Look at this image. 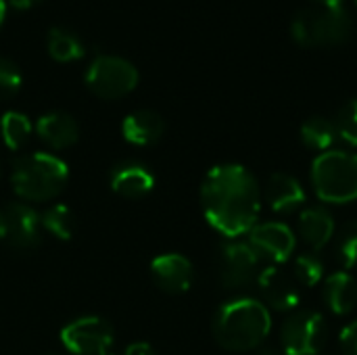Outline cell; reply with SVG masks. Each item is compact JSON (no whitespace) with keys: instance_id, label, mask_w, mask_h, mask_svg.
Here are the masks:
<instances>
[{"instance_id":"cell-1","label":"cell","mask_w":357,"mask_h":355,"mask_svg":"<svg viewBox=\"0 0 357 355\" xmlns=\"http://www.w3.org/2000/svg\"><path fill=\"white\" fill-rule=\"evenodd\" d=\"M201 207L207 222L226 239L251 232L261 211L255 176L238 163L215 165L201 184Z\"/></svg>"},{"instance_id":"cell-2","label":"cell","mask_w":357,"mask_h":355,"mask_svg":"<svg viewBox=\"0 0 357 355\" xmlns=\"http://www.w3.org/2000/svg\"><path fill=\"white\" fill-rule=\"evenodd\" d=\"M272 331V316L257 299L224 303L213 318V337L228 352L257 349Z\"/></svg>"},{"instance_id":"cell-3","label":"cell","mask_w":357,"mask_h":355,"mask_svg":"<svg viewBox=\"0 0 357 355\" xmlns=\"http://www.w3.org/2000/svg\"><path fill=\"white\" fill-rule=\"evenodd\" d=\"M69 180L67 163L50 153L21 155L13 163L10 184L19 199L29 203H44L63 192Z\"/></svg>"},{"instance_id":"cell-4","label":"cell","mask_w":357,"mask_h":355,"mask_svg":"<svg viewBox=\"0 0 357 355\" xmlns=\"http://www.w3.org/2000/svg\"><path fill=\"white\" fill-rule=\"evenodd\" d=\"M291 33L295 42L305 48L339 46L351 38L354 19L343 4L301 8L291 21Z\"/></svg>"},{"instance_id":"cell-5","label":"cell","mask_w":357,"mask_h":355,"mask_svg":"<svg viewBox=\"0 0 357 355\" xmlns=\"http://www.w3.org/2000/svg\"><path fill=\"white\" fill-rule=\"evenodd\" d=\"M312 184L322 203H351L357 199V155L326 151L312 165Z\"/></svg>"},{"instance_id":"cell-6","label":"cell","mask_w":357,"mask_h":355,"mask_svg":"<svg viewBox=\"0 0 357 355\" xmlns=\"http://www.w3.org/2000/svg\"><path fill=\"white\" fill-rule=\"evenodd\" d=\"M86 86L100 98H121L138 86V69L123 56L98 54L86 69Z\"/></svg>"},{"instance_id":"cell-7","label":"cell","mask_w":357,"mask_h":355,"mask_svg":"<svg viewBox=\"0 0 357 355\" xmlns=\"http://www.w3.org/2000/svg\"><path fill=\"white\" fill-rule=\"evenodd\" d=\"M326 320L322 314L301 310L291 314L280 328V343L287 355H318L326 345Z\"/></svg>"},{"instance_id":"cell-8","label":"cell","mask_w":357,"mask_h":355,"mask_svg":"<svg viewBox=\"0 0 357 355\" xmlns=\"http://www.w3.org/2000/svg\"><path fill=\"white\" fill-rule=\"evenodd\" d=\"M113 326L98 316H84L61 331V343L75 355H109L113 347Z\"/></svg>"},{"instance_id":"cell-9","label":"cell","mask_w":357,"mask_h":355,"mask_svg":"<svg viewBox=\"0 0 357 355\" xmlns=\"http://www.w3.org/2000/svg\"><path fill=\"white\" fill-rule=\"evenodd\" d=\"M261 257L249 243H228L220 251V262H218V272H220V282L224 289L236 291L245 289L251 285L253 278H257V268H259Z\"/></svg>"},{"instance_id":"cell-10","label":"cell","mask_w":357,"mask_h":355,"mask_svg":"<svg viewBox=\"0 0 357 355\" xmlns=\"http://www.w3.org/2000/svg\"><path fill=\"white\" fill-rule=\"evenodd\" d=\"M4 224V239L19 251H31L40 245L42 220L27 203H8L0 209Z\"/></svg>"},{"instance_id":"cell-11","label":"cell","mask_w":357,"mask_h":355,"mask_svg":"<svg viewBox=\"0 0 357 355\" xmlns=\"http://www.w3.org/2000/svg\"><path fill=\"white\" fill-rule=\"evenodd\" d=\"M257 285L261 291V297L266 303H270L278 312H289L299 305L301 299V285L293 276V272H287L280 264L268 266L259 276Z\"/></svg>"},{"instance_id":"cell-12","label":"cell","mask_w":357,"mask_h":355,"mask_svg":"<svg viewBox=\"0 0 357 355\" xmlns=\"http://www.w3.org/2000/svg\"><path fill=\"white\" fill-rule=\"evenodd\" d=\"M249 245L257 251L261 259L266 257L272 264H284L293 255L297 241L287 224L266 222V224H257L249 232Z\"/></svg>"},{"instance_id":"cell-13","label":"cell","mask_w":357,"mask_h":355,"mask_svg":"<svg viewBox=\"0 0 357 355\" xmlns=\"http://www.w3.org/2000/svg\"><path fill=\"white\" fill-rule=\"evenodd\" d=\"M151 276L161 291L182 295L192 287L195 270L188 257L180 253H165L151 262Z\"/></svg>"},{"instance_id":"cell-14","label":"cell","mask_w":357,"mask_h":355,"mask_svg":"<svg viewBox=\"0 0 357 355\" xmlns=\"http://www.w3.org/2000/svg\"><path fill=\"white\" fill-rule=\"evenodd\" d=\"M109 182H111V190L123 199H140L155 188L153 172L138 161H126L115 165Z\"/></svg>"},{"instance_id":"cell-15","label":"cell","mask_w":357,"mask_h":355,"mask_svg":"<svg viewBox=\"0 0 357 355\" xmlns=\"http://www.w3.org/2000/svg\"><path fill=\"white\" fill-rule=\"evenodd\" d=\"M36 134L50 149L61 151V149H69L77 142L79 128L71 115H67L63 111H50V113H44L42 117H38Z\"/></svg>"},{"instance_id":"cell-16","label":"cell","mask_w":357,"mask_h":355,"mask_svg":"<svg viewBox=\"0 0 357 355\" xmlns=\"http://www.w3.org/2000/svg\"><path fill=\"white\" fill-rule=\"evenodd\" d=\"M165 132V121L159 113L151 109H140L130 113L121 123V134L130 144L151 146L161 140Z\"/></svg>"},{"instance_id":"cell-17","label":"cell","mask_w":357,"mask_h":355,"mask_svg":"<svg viewBox=\"0 0 357 355\" xmlns=\"http://www.w3.org/2000/svg\"><path fill=\"white\" fill-rule=\"evenodd\" d=\"M266 201L276 213H291L305 203V190L297 178L289 174H272L266 186Z\"/></svg>"},{"instance_id":"cell-18","label":"cell","mask_w":357,"mask_h":355,"mask_svg":"<svg viewBox=\"0 0 357 355\" xmlns=\"http://www.w3.org/2000/svg\"><path fill=\"white\" fill-rule=\"evenodd\" d=\"M297 228H299V236L303 239V243L314 251L324 249L328 241L335 236V220L324 207L303 209V213L299 216Z\"/></svg>"},{"instance_id":"cell-19","label":"cell","mask_w":357,"mask_h":355,"mask_svg":"<svg viewBox=\"0 0 357 355\" xmlns=\"http://www.w3.org/2000/svg\"><path fill=\"white\" fill-rule=\"evenodd\" d=\"M324 301L333 314L345 316L357 305V282L347 272H335L324 282Z\"/></svg>"},{"instance_id":"cell-20","label":"cell","mask_w":357,"mask_h":355,"mask_svg":"<svg viewBox=\"0 0 357 355\" xmlns=\"http://www.w3.org/2000/svg\"><path fill=\"white\" fill-rule=\"evenodd\" d=\"M48 52L59 63H71L86 54V46L77 33L67 27H52L48 31Z\"/></svg>"},{"instance_id":"cell-21","label":"cell","mask_w":357,"mask_h":355,"mask_svg":"<svg viewBox=\"0 0 357 355\" xmlns=\"http://www.w3.org/2000/svg\"><path fill=\"white\" fill-rule=\"evenodd\" d=\"M301 140L312 151H322V153L331 151L333 142L337 140V130H335L333 119H326L320 115L310 117L301 126Z\"/></svg>"},{"instance_id":"cell-22","label":"cell","mask_w":357,"mask_h":355,"mask_svg":"<svg viewBox=\"0 0 357 355\" xmlns=\"http://www.w3.org/2000/svg\"><path fill=\"white\" fill-rule=\"evenodd\" d=\"M31 121L25 113L19 111H6L0 119V134L2 140L6 144V149L10 151H19L27 144L29 136H31Z\"/></svg>"},{"instance_id":"cell-23","label":"cell","mask_w":357,"mask_h":355,"mask_svg":"<svg viewBox=\"0 0 357 355\" xmlns=\"http://www.w3.org/2000/svg\"><path fill=\"white\" fill-rule=\"evenodd\" d=\"M42 228L46 232H50L54 239L59 241H71L73 239V232H75V218H73V211L63 205V203H56L52 205L50 209H46L42 216Z\"/></svg>"},{"instance_id":"cell-24","label":"cell","mask_w":357,"mask_h":355,"mask_svg":"<svg viewBox=\"0 0 357 355\" xmlns=\"http://www.w3.org/2000/svg\"><path fill=\"white\" fill-rule=\"evenodd\" d=\"M337 138L345 140L347 144L357 146V98L347 100L335 115L333 119Z\"/></svg>"},{"instance_id":"cell-25","label":"cell","mask_w":357,"mask_h":355,"mask_svg":"<svg viewBox=\"0 0 357 355\" xmlns=\"http://www.w3.org/2000/svg\"><path fill=\"white\" fill-rule=\"evenodd\" d=\"M293 276L301 287H316L324 276V266L316 253H303L295 259Z\"/></svg>"},{"instance_id":"cell-26","label":"cell","mask_w":357,"mask_h":355,"mask_svg":"<svg viewBox=\"0 0 357 355\" xmlns=\"http://www.w3.org/2000/svg\"><path fill=\"white\" fill-rule=\"evenodd\" d=\"M339 259L347 270L357 268V220L349 222L339 239Z\"/></svg>"},{"instance_id":"cell-27","label":"cell","mask_w":357,"mask_h":355,"mask_svg":"<svg viewBox=\"0 0 357 355\" xmlns=\"http://www.w3.org/2000/svg\"><path fill=\"white\" fill-rule=\"evenodd\" d=\"M21 88V71L19 67L0 56V100H6L10 96H15Z\"/></svg>"},{"instance_id":"cell-28","label":"cell","mask_w":357,"mask_h":355,"mask_svg":"<svg viewBox=\"0 0 357 355\" xmlns=\"http://www.w3.org/2000/svg\"><path fill=\"white\" fill-rule=\"evenodd\" d=\"M341 347L345 355H357V320H354L351 324H347L341 331Z\"/></svg>"},{"instance_id":"cell-29","label":"cell","mask_w":357,"mask_h":355,"mask_svg":"<svg viewBox=\"0 0 357 355\" xmlns=\"http://www.w3.org/2000/svg\"><path fill=\"white\" fill-rule=\"evenodd\" d=\"M123 355H157V352L149 343H132V345L126 347Z\"/></svg>"},{"instance_id":"cell-30","label":"cell","mask_w":357,"mask_h":355,"mask_svg":"<svg viewBox=\"0 0 357 355\" xmlns=\"http://www.w3.org/2000/svg\"><path fill=\"white\" fill-rule=\"evenodd\" d=\"M38 2H42V0H8V4H10L13 8H17V10H29V8L36 6Z\"/></svg>"},{"instance_id":"cell-31","label":"cell","mask_w":357,"mask_h":355,"mask_svg":"<svg viewBox=\"0 0 357 355\" xmlns=\"http://www.w3.org/2000/svg\"><path fill=\"white\" fill-rule=\"evenodd\" d=\"M316 4H320V6H341L345 0H314Z\"/></svg>"},{"instance_id":"cell-32","label":"cell","mask_w":357,"mask_h":355,"mask_svg":"<svg viewBox=\"0 0 357 355\" xmlns=\"http://www.w3.org/2000/svg\"><path fill=\"white\" fill-rule=\"evenodd\" d=\"M257 355H280V352H276V349H272V347H264V349H259Z\"/></svg>"},{"instance_id":"cell-33","label":"cell","mask_w":357,"mask_h":355,"mask_svg":"<svg viewBox=\"0 0 357 355\" xmlns=\"http://www.w3.org/2000/svg\"><path fill=\"white\" fill-rule=\"evenodd\" d=\"M4 15H6V2L0 0V25H2V21H4Z\"/></svg>"},{"instance_id":"cell-34","label":"cell","mask_w":357,"mask_h":355,"mask_svg":"<svg viewBox=\"0 0 357 355\" xmlns=\"http://www.w3.org/2000/svg\"><path fill=\"white\" fill-rule=\"evenodd\" d=\"M4 239V224H2V216H0V241Z\"/></svg>"},{"instance_id":"cell-35","label":"cell","mask_w":357,"mask_h":355,"mask_svg":"<svg viewBox=\"0 0 357 355\" xmlns=\"http://www.w3.org/2000/svg\"><path fill=\"white\" fill-rule=\"evenodd\" d=\"M356 6H357V0H356Z\"/></svg>"},{"instance_id":"cell-36","label":"cell","mask_w":357,"mask_h":355,"mask_svg":"<svg viewBox=\"0 0 357 355\" xmlns=\"http://www.w3.org/2000/svg\"><path fill=\"white\" fill-rule=\"evenodd\" d=\"M109 355H111V354H109Z\"/></svg>"}]
</instances>
